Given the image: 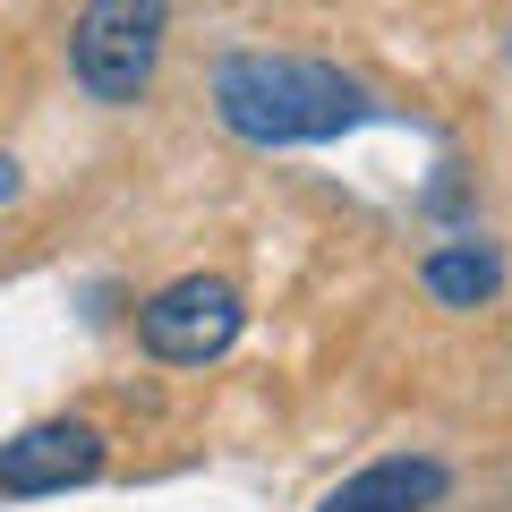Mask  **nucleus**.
I'll return each mask as SVG.
<instances>
[{
	"instance_id": "1",
	"label": "nucleus",
	"mask_w": 512,
	"mask_h": 512,
	"mask_svg": "<svg viewBox=\"0 0 512 512\" xmlns=\"http://www.w3.org/2000/svg\"><path fill=\"white\" fill-rule=\"evenodd\" d=\"M214 120L239 146H316L367 120V86L325 60H291V52H239L214 69Z\"/></svg>"
},
{
	"instance_id": "2",
	"label": "nucleus",
	"mask_w": 512,
	"mask_h": 512,
	"mask_svg": "<svg viewBox=\"0 0 512 512\" xmlns=\"http://www.w3.org/2000/svg\"><path fill=\"white\" fill-rule=\"evenodd\" d=\"M171 35V0H86L69 35V69L94 103H137Z\"/></svg>"
},
{
	"instance_id": "3",
	"label": "nucleus",
	"mask_w": 512,
	"mask_h": 512,
	"mask_svg": "<svg viewBox=\"0 0 512 512\" xmlns=\"http://www.w3.org/2000/svg\"><path fill=\"white\" fill-rule=\"evenodd\" d=\"M239 325H248V308H239V291L222 274H188V282H171V291H154L146 308H137V342L163 367L222 359V350L239 342Z\"/></svg>"
},
{
	"instance_id": "4",
	"label": "nucleus",
	"mask_w": 512,
	"mask_h": 512,
	"mask_svg": "<svg viewBox=\"0 0 512 512\" xmlns=\"http://www.w3.org/2000/svg\"><path fill=\"white\" fill-rule=\"evenodd\" d=\"M103 470V427L86 419H43L0 444V487L9 495H69Z\"/></svg>"
},
{
	"instance_id": "5",
	"label": "nucleus",
	"mask_w": 512,
	"mask_h": 512,
	"mask_svg": "<svg viewBox=\"0 0 512 512\" xmlns=\"http://www.w3.org/2000/svg\"><path fill=\"white\" fill-rule=\"evenodd\" d=\"M444 487H453V478H444V461L393 453V461H367L359 478H342V487L325 495V512H427Z\"/></svg>"
},
{
	"instance_id": "6",
	"label": "nucleus",
	"mask_w": 512,
	"mask_h": 512,
	"mask_svg": "<svg viewBox=\"0 0 512 512\" xmlns=\"http://www.w3.org/2000/svg\"><path fill=\"white\" fill-rule=\"evenodd\" d=\"M419 282H427V299H444V308H478V299H495L504 291V265H495V248H436L419 265Z\"/></svg>"
},
{
	"instance_id": "7",
	"label": "nucleus",
	"mask_w": 512,
	"mask_h": 512,
	"mask_svg": "<svg viewBox=\"0 0 512 512\" xmlns=\"http://www.w3.org/2000/svg\"><path fill=\"white\" fill-rule=\"evenodd\" d=\"M18 197V163H9V154H0V205Z\"/></svg>"
},
{
	"instance_id": "8",
	"label": "nucleus",
	"mask_w": 512,
	"mask_h": 512,
	"mask_svg": "<svg viewBox=\"0 0 512 512\" xmlns=\"http://www.w3.org/2000/svg\"><path fill=\"white\" fill-rule=\"evenodd\" d=\"M504 52H512V35H504Z\"/></svg>"
}]
</instances>
